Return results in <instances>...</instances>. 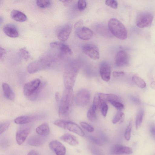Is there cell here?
Listing matches in <instances>:
<instances>
[{"mask_svg": "<svg viewBox=\"0 0 155 155\" xmlns=\"http://www.w3.org/2000/svg\"><path fill=\"white\" fill-rule=\"evenodd\" d=\"M74 94L73 88H66L61 100L59 109V116L62 118L68 117L73 104Z\"/></svg>", "mask_w": 155, "mask_h": 155, "instance_id": "1", "label": "cell"}, {"mask_svg": "<svg viewBox=\"0 0 155 155\" xmlns=\"http://www.w3.org/2000/svg\"><path fill=\"white\" fill-rule=\"evenodd\" d=\"M108 26L111 33L117 38L122 40L127 37V31L124 25L116 18H111L108 22Z\"/></svg>", "mask_w": 155, "mask_h": 155, "instance_id": "2", "label": "cell"}, {"mask_svg": "<svg viewBox=\"0 0 155 155\" xmlns=\"http://www.w3.org/2000/svg\"><path fill=\"white\" fill-rule=\"evenodd\" d=\"M78 72V68L75 64L69 65L65 69L63 75L64 85L67 88H73Z\"/></svg>", "mask_w": 155, "mask_h": 155, "instance_id": "3", "label": "cell"}, {"mask_svg": "<svg viewBox=\"0 0 155 155\" xmlns=\"http://www.w3.org/2000/svg\"><path fill=\"white\" fill-rule=\"evenodd\" d=\"M52 61V58L50 56H44L29 64L27 68L28 72L29 73L33 74L45 69L50 66Z\"/></svg>", "mask_w": 155, "mask_h": 155, "instance_id": "4", "label": "cell"}, {"mask_svg": "<svg viewBox=\"0 0 155 155\" xmlns=\"http://www.w3.org/2000/svg\"><path fill=\"white\" fill-rule=\"evenodd\" d=\"M54 124L58 127L67 130L80 136L83 137L85 135L84 132L81 128L74 122L64 120H58L54 122Z\"/></svg>", "mask_w": 155, "mask_h": 155, "instance_id": "5", "label": "cell"}, {"mask_svg": "<svg viewBox=\"0 0 155 155\" xmlns=\"http://www.w3.org/2000/svg\"><path fill=\"white\" fill-rule=\"evenodd\" d=\"M153 16L150 13L143 12L139 13L136 18L137 26L141 28L147 27L152 24Z\"/></svg>", "mask_w": 155, "mask_h": 155, "instance_id": "6", "label": "cell"}, {"mask_svg": "<svg viewBox=\"0 0 155 155\" xmlns=\"http://www.w3.org/2000/svg\"><path fill=\"white\" fill-rule=\"evenodd\" d=\"M90 98L89 91L86 89H82L77 93L74 100L77 105L80 106H84L89 103Z\"/></svg>", "mask_w": 155, "mask_h": 155, "instance_id": "7", "label": "cell"}, {"mask_svg": "<svg viewBox=\"0 0 155 155\" xmlns=\"http://www.w3.org/2000/svg\"><path fill=\"white\" fill-rule=\"evenodd\" d=\"M50 46L52 48L58 50V57L60 58H62L67 55H71L73 53L69 47L62 42H52L50 43Z\"/></svg>", "mask_w": 155, "mask_h": 155, "instance_id": "8", "label": "cell"}, {"mask_svg": "<svg viewBox=\"0 0 155 155\" xmlns=\"http://www.w3.org/2000/svg\"><path fill=\"white\" fill-rule=\"evenodd\" d=\"M41 84L39 79H35L27 83L23 88L24 95L28 97L33 94L39 87Z\"/></svg>", "mask_w": 155, "mask_h": 155, "instance_id": "9", "label": "cell"}, {"mask_svg": "<svg viewBox=\"0 0 155 155\" xmlns=\"http://www.w3.org/2000/svg\"><path fill=\"white\" fill-rule=\"evenodd\" d=\"M83 52L91 58L95 60L99 59L100 54L98 48L94 45L87 44L82 47Z\"/></svg>", "mask_w": 155, "mask_h": 155, "instance_id": "10", "label": "cell"}, {"mask_svg": "<svg viewBox=\"0 0 155 155\" xmlns=\"http://www.w3.org/2000/svg\"><path fill=\"white\" fill-rule=\"evenodd\" d=\"M130 56L125 51H120L116 54L115 61L116 65L118 67H121L128 64L129 61Z\"/></svg>", "mask_w": 155, "mask_h": 155, "instance_id": "11", "label": "cell"}, {"mask_svg": "<svg viewBox=\"0 0 155 155\" xmlns=\"http://www.w3.org/2000/svg\"><path fill=\"white\" fill-rule=\"evenodd\" d=\"M75 34L79 38L84 40L90 39L93 35L91 29L84 26H81L76 29Z\"/></svg>", "mask_w": 155, "mask_h": 155, "instance_id": "12", "label": "cell"}, {"mask_svg": "<svg viewBox=\"0 0 155 155\" xmlns=\"http://www.w3.org/2000/svg\"><path fill=\"white\" fill-rule=\"evenodd\" d=\"M99 72L102 79L104 81H109L110 78L111 69L110 64L107 62H102L100 64Z\"/></svg>", "mask_w": 155, "mask_h": 155, "instance_id": "13", "label": "cell"}, {"mask_svg": "<svg viewBox=\"0 0 155 155\" xmlns=\"http://www.w3.org/2000/svg\"><path fill=\"white\" fill-rule=\"evenodd\" d=\"M71 30L72 26L71 24H68L64 25L58 31V38L60 41H66L68 39Z\"/></svg>", "mask_w": 155, "mask_h": 155, "instance_id": "14", "label": "cell"}, {"mask_svg": "<svg viewBox=\"0 0 155 155\" xmlns=\"http://www.w3.org/2000/svg\"><path fill=\"white\" fill-rule=\"evenodd\" d=\"M49 146L56 155H65L66 153L65 147L60 141L57 140H54L51 141L49 144Z\"/></svg>", "mask_w": 155, "mask_h": 155, "instance_id": "15", "label": "cell"}, {"mask_svg": "<svg viewBox=\"0 0 155 155\" xmlns=\"http://www.w3.org/2000/svg\"><path fill=\"white\" fill-rule=\"evenodd\" d=\"M110 151L112 153L115 155L130 154L133 153V150L130 147L120 145H113L111 148Z\"/></svg>", "mask_w": 155, "mask_h": 155, "instance_id": "16", "label": "cell"}, {"mask_svg": "<svg viewBox=\"0 0 155 155\" xmlns=\"http://www.w3.org/2000/svg\"><path fill=\"white\" fill-rule=\"evenodd\" d=\"M3 30L5 35L9 37L15 38L18 36L19 34L17 28L13 24H9L5 25Z\"/></svg>", "mask_w": 155, "mask_h": 155, "instance_id": "17", "label": "cell"}, {"mask_svg": "<svg viewBox=\"0 0 155 155\" xmlns=\"http://www.w3.org/2000/svg\"><path fill=\"white\" fill-rule=\"evenodd\" d=\"M30 131L28 128H22L18 130L17 132L16 139L18 145L22 144L25 141Z\"/></svg>", "mask_w": 155, "mask_h": 155, "instance_id": "18", "label": "cell"}, {"mask_svg": "<svg viewBox=\"0 0 155 155\" xmlns=\"http://www.w3.org/2000/svg\"><path fill=\"white\" fill-rule=\"evenodd\" d=\"M62 141L69 144L76 146L78 144L79 142L77 138L73 135L69 133H66L60 137Z\"/></svg>", "mask_w": 155, "mask_h": 155, "instance_id": "19", "label": "cell"}, {"mask_svg": "<svg viewBox=\"0 0 155 155\" xmlns=\"http://www.w3.org/2000/svg\"><path fill=\"white\" fill-rule=\"evenodd\" d=\"M10 15L12 18L17 21L23 22L27 19L26 15L23 12L18 10H12Z\"/></svg>", "mask_w": 155, "mask_h": 155, "instance_id": "20", "label": "cell"}, {"mask_svg": "<svg viewBox=\"0 0 155 155\" xmlns=\"http://www.w3.org/2000/svg\"><path fill=\"white\" fill-rule=\"evenodd\" d=\"M45 141L44 136L39 135L31 137L28 140V143L31 146H38L42 145Z\"/></svg>", "mask_w": 155, "mask_h": 155, "instance_id": "21", "label": "cell"}, {"mask_svg": "<svg viewBox=\"0 0 155 155\" xmlns=\"http://www.w3.org/2000/svg\"><path fill=\"white\" fill-rule=\"evenodd\" d=\"M4 95L6 98L10 100L15 98V94L10 86L7 83H4L2 85Z\"/></svg>", "mask_w": 155, "mask_h": 155, "instance_id": "22", "label": "cell"}, {"mask_svg": "<svg viewBox=\"0 0 155 155\" xmlns=\"http://www.w3.org/2000/svg\"><path fill=\"white\" fill-rule=\"evenodd\" d=\"M98 94L101 103L116 101H117L118 99L117 96L113 94L99 93Z\"/></svg>", "mask_w": 155, "mask_h": 155, "instance_id": "23", "label": "cell"}, {"mask_svg": "<svg viewBox=\"0 0 155 155\" xmlns=\"http://www.w3.org/2000/svg\"><path fill=\"white\" fill-rule=\"evenodd\" d=\"M36 132L40 135L44 137L47 136L50 133V128L48 124L46 123L41 124L36 128Z\"/></svg>", "mask_w": 155, "mask_h": 155, "instance_id": "24", "label": "cell"}, {"mask_svg": "<svg viewBox=\"0 0 155 155\" xmlns=\"http://www.w3.org/2000/svg\"><path fill=\"white\" fill-rule=\"evenodd\" d=\"M35 117L26 115L21 116L16 118L14 120L15 123L18 124H24L34 120Z\"/></svg>", "mask_w": 155, "mask_h": 155, "instance_id": "25", "label": "cell"}, {"mask_svg": "<svg viewBox=\"0 0 155 155\" xmlns=\"http://www.w3.org/2000/svg\"><path fill=\"white\" fill-rule=\"evenodd\" d=\"M132 80L140 88H143L146 87V84L145 81L137 74H135L133 76Z\"/></svg>", "mask_w": 155, "mask_h": 155, "instance_id": "26", "label": "cell"}, {"mask_svg": "<svg viewBox=\"0 0 155 155\" xmlns=\"http://www.w3.org/2000/svg\"><path fill=\"white\" fill-rule=\"evenodd\" d=\"M19 56L25 61H28L31 58V56L28 51L25 48H20L18 51Z\"/></svg>", "mask_w": 155, "mask_h": 155, "instance_id": "27", "label": "cell"}, {"mask_svg": "<svg viewBox=\"0 0 155 155\" xmlns=\"http://www.w3.org/2000/svg\"><path fill=\"white\" fill-rule=\"evenodd\" d=\"M143 115L144 110L142 109H140L138 111L136 117L135 125L137 129L138 128L142 123Z\"/></svg>", "mask_w": 155, "mask_h": 155, "instance_id": "28", "label": "cell"}, {"mask_svg": "<svg viewBox=\"0 0 155 155\" xmlns=\"http://www.w3.org/2000/svg\"><path fill=\"white\" fill-rule=\"evenodd\" d=\"M87 116L88 119L91 121L94 122L96 120V110L93 109L92 107L88 110Z\"/></svg>", "mask_w": 155, "mask_h": 155, "instance_id": "29", "label": "cell"}, {"mask_svg": "<svg viewBox=\"0 0 155 155\" xmlns=\"http://www.w3.org/2000/svg\"><path fill=\"white\" fill-rule=\"evenodd\" d=\"M101 102L97 94H96L94 96L92 107L95 110L100 108Z\"/></svg>", "mask_w": 155, "mask_h": 155, "instance_id": "30", "label": "cell"}, {"mask_svg": "<svg viewBox=\"0 0 155 155\" xmlns=\"http://www.w3.org/2000/svg\"><path fill=\"white\" fill-rule=\"evenodd\" d=\"M36 4L38 7L41 8H45L50 5L51 1L50 0H37Z\"/></svg>", "mask_w": 155, "mask_h": 155, "instance_id": "31", "label": "cell"}, {"mask_svg": "<svg viewBox=\"0 0 155 155\" xmlns=\"http://www.w3.org/2000/svg\"><path fill=\"white\" fill-rule=\"evenodd\" d=\"M124 113L120 111H118L112 120V123L116 124L120 120H122L124 117Z\"/></svg>", "mask_w": 155, "mask_h": 155, "instance_id": "32", "label": "cell"}, {"mask_svg": "<svg viewBox=\"0 0 155 155\" xmlns=\"http://www.w3.org/2000/svg\"><path fill=\"white\" fill-rule=\"evenodd\" d=\"M132 128V122L130 121L126 128L124 134L125 138L127 141H129L130 139Z\"/></svg>", "mask_w": 155, "mask_h": 155, "instance_id": "33", "label": "cell"}, {"mask_svg": "<svg viewBox=\"0 0 155 155\" xmlns=\"http://www.w3.org/2000/svg\"><path fill=\"white\" fill-rule=\"evenodd\" d=\"M87 2L84 0H80L78 2V10L81 12L84 10L86 7Z\"/></svg>", "mask_w": 155, "mask_h": 155, "instance_id": "34", "label": "cell"}, {"mask_svg": "<svg viewBox=\"0 0 155 155\" xmlns=\"http://www.w3.org/2000/svg\"><path fill=\"white\" fill-rule=\"evenodd\" d=\"M105 4L107 6L114 9H116L118 7L117 2L114 0H107L105 2Z\"/></svg>", "mask_w": 155, "mask_h": 155, "instance_id": "35", "label": "cell"}, {"mask_svg": "<svg viewBox=\"0 0 155 155\" xmlns=\"http://www.w3.org/2000/svg\"><path fill=\"white\" fill-rule=\"evenodd\" d=\"M80 124L84 129L89 132H92L94 131V127L85 122H81L80 123Z\"/></svg>", "mask_w": 155, "mask_h": 155, "instance_id": "36", "label": "cell"}, {"mask_svg": "<svg viewBox=\"0 0 155 155\" xmlns=\"http://www.w3.org/2000/svg\"><path fill=\"white\" fill-rule=\"evenodd\" d=\"M10 122L9 121H5L2 122L0 124V134L5 131L8 128L10 124Z\"/></svg>", "mask_w": 155, "mask_h": 155, "instance_id": "37", "label": "cell"}, {"mask_svg": "<svg viewBox=\"0 0 155 155\" xmlns=\"http://www.w3.org/2000/svg\"><path fill=\"white\" fill-rule=\"evenodd\" d=\"M110 103L113 106L119 111H120L124 108V105L120 102L116 101H111L110 102Z\"/></svg>", "mask_w": 155, "mask_h": 155, "instance_id": "38", "label": "cell"}, {"mask_svg": "<svg viewBox=\"0 0 155 155\" xmlns=\"http://www.w3.org/2000/svg\"><path fill=\"white\" fill-rule=\"evenodd\" d=\"M101 107V114L104 117L106 116L108 110V106L106 103L102 102Z\"/></svg>", "mask_w": 155, "mask_h": 155, "instance_id": "39", "label": "cell"}, {"mask_svg": "<svg viewBox=\"0 0 155 155\" xmlns=\"http://www.w3.org/2000/svg\"><path fill=\"white\" fill-rule=\"evenodd\" d=\"M91 151L93 155H104L102 151L97 147H93Z\"/></svg>", "mask_w": 155, "mask_h": 155, "instance_id": "40", "label": "cell"}, {"mask_svg": "<svg viewBox=\"0 0 155 155\" xmlns=\"http://www.w3.org/2000/svg\"><path fill=\"white\" fill-rule=\"evenodd\" d=\"M6 51L4 48L0 47V58L1 61H3L6 54Z\"/></svg>", "mask_w": 155, "mask_h": 155, "instance_id": "41", "label": "cell"}, {"mask_svg": "<svg viewBox=\"0 0 155 155\" xmlns=\"http://www.w3.org/2000/svg\"><path fill=\"white\" fill-rule=\"evenodd\" d=\"M125 73L123 71H114L113 73V76L114 78H117L124 75Z\"/></svg>", "mask_w": 155, "mask_h": 155, "instance_id": "42", "label": "cell"}, {"mask_svg": "<svg viewBox=\"0 0 155 155\" xmlns=\"http://www.w3.org/2000/svg\"><path fill=\"white\" fill-rule=\"evenodd\" d=\"M150 132L152 137L155 139V125H151L150 128Z\"/></svg>", "mask_w": 155, "mask_h": 155, "instance_id": "43", "label": "cell"}, {"mask_svg": "<svg viewBox=\"0 0 155 155\" xmlns=\"http://www.w3.org/2000/svg\"><path fill=\"white\" fill-rule=\"evenodd\" d=\"M89 138L91 141L95 144L98 145H101L102 143L101 142L96 138L91 136L89 137Z\"/></svg>", "mask_w": 155, "mask_h": 155, "instance_id": "44", "label": "cell"}, {"mask_svg": "<svg viewBox=\"0 0 155 155\" xmlns=\"http://www.w3.org/2000/svg\"><path fill=\"white\" fill-rule=\"evenodd\" d=\"M83 24V21L82 20H80L77 22H76L74 24V27L75 29L81 26Z\"/></svg>", "mask_w": 155, "mask_h": 155, "instance_id": "45", "label": "cell"}, {"mask_svg": "<svg viewBox=\"0 0 155 155\" xmlns=\"http://www.w3.org/2000/svg\"><path fill=\"white\" fill-rule=\"evenodd\" d=\"M61 2H62L64 5L66 6L70 4L73 1L72 0H61Z\"/></svg>", "mask_w": 155, "mask_h": 155, "instance_id": "46", "label": "cell"}, {"mask_svg": "<svg viewBox=\"0 0 155 155\" xmlns=\"http://www.w3.org/2000/svg\"><path fill=\"white\" fill-rule=\"evenodd\" d=\"M27 155H39L38 153L34 150L30 151L28 153Z\"/></svg>", "mask_w": 155, "mask_h": 155, "instance_id": "47", "label": "cell"}, {"mask_svg": "<svg viewBox=\"0 0 155 155\" xmlns=\"http://www.w3.org/2000/svg\"><path fill=\"white\" fill-rule=\"evenodd\" d=\"M55 98L56 102H58L60 99L59 94L58 92H57L55 93Z\"/></svg>", "mask_w": 155, "mask_h": 155, "instance_id": "48", "label": "cell"}, {"mask_svg": "<svg viewBox=\"0 0 155 155\" xmlns=\"http://www.w3.org/2000/svg\"><path fill=\"white\" fill-rule=\"evenodd\" d=\"M150 87L152 89H155V81H153L151 82Z\"/></svg>", "mask_w": 155, "mask_h": 155, "instance_id": "49", "label": "cell"}]
</instances>
